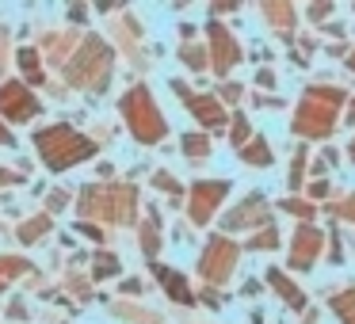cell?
<instances>
[{
  "mask_svg": "<svg viewBox=\"0 0 355 324\" xmlns=\"http://www.w3.org/2000/svg\"><path fill=\"white\" fill-rule=\"evenodd\" d=\"M336 313H340V321L355 324V290H347L344 298H336Z\"/></svg>",
  "mask_w": 355,
  "mask_h": 324,
  "instance_id": "8fae6325",
  "label": "cell"
},
{
  "mask_svg": "<svg viewBox=\"0 0 355 324\" xmlns=\"http://www.w3.org/2000/svg\"><path fill=\"white\" fill-rule=\"evenodd\" d=\"M210 35H214V69L230 73L233 65H237V46H233V39L222 31V27H210Z\"/></svg>",
  "mask_w": 355,
  "mask_h": 324,
  "instance_id": "5b68a950",
  "label": "cell"
},
{
  "mask_svg": "<svg viewBox=\"0 0 355 324\" xmlns=\"http://www.w3.org/2000/svg\"><path fill=\"white\" fill-rule=\"evenodd\" d=\"M225 191H230V183H199V187H195V191H191V217H195V222H207Z\"/></svg>",
  "mask_w": 355,
  "mask_h": 324,
  "instance_id": "3957f363",
  "label": "cell"
},
{
  "mask_svg": "<svg viewBox=\"0 0 355 324\" xmlns=\"http://www.w3.org/2000/svg\"><path fill=\"white\" fill-rule=\"evenodd\" d=\"M46 225H50V217H39V222L24 225V233H19V237H24V240H31V237H39V233L46 229Z\"/></svg>",
  "mask_w": 355,
  "mask_h": 324,
  "instance_id": "5bb4252c",
  "label": "cell"
},
{
  "mask_svg": "<svg viewBox=\"0 0 355 324\" xmlns=\"http://www.w3.org/2000/svg\"><path fill=\"white\" fill-rule=\"evenodd\" d=\"M8 141H12V134L4 130V126H0V145H8Z\"/></svg>",
  "mask_w": 355,
  "mask_h": 324,
  "instance_id": "2e32d148",
  "label": "cell"
},
{
  "mask_svg": "<svg viewBox=\"0 0 355 324\" xmlns=\"http://www.w3.org/2000/svg\"><path fill=\"white\" fill-rule=\"evenodd\" d=\"M187 156H207V138H184Z\"/></svg>",
  "mask_w": 355,
  "mask_h": 324,
  "instance_id": "4fadbf2b",
  "label": "cell"
},
{
  "mask_svg": "<svg viewBox=\"0 0 355 324\" xmlns=\"http://www.w3.org/2000/svg\"><path fill=\"white\" fill-rule=\"evenodd\" d=\"M241 161H245V164H260V168H268V164H271V153H268V145H263V141L256 138L252 145H245Z\"/></svg>",
  "mask_w": 355,
  "mask_h": 324,
  "instance_id": "30bf717a",
  "label": "cell"
},
{
  "mask_svg": "<svg viewBox=\"0 0 355 324\" xmlns=\"http://www.w3.org/2000/svg\"><path fill=\"white\" fill-rule=\"evenodd\" d=\"M268 275H271V286H275L279 294H286V301H291L294 309H302V305H306V298H302V294L294 290L291 282H286V278H283V271H268Z\"/></svg>",
  "mask_w": 355,
  "mask_h": 324,
  "instance_id": "9c48e42d",
  "label": "cell"
},
{
  "mask_svg": "<svg viewBox=\"0 0 355 324\" xmlns=\"http://www.w3.org/2000/svg\"><path fill=\"white\" fill-rule=\"evenodd\" d=\"M317 240H321V237H317L313 229H298V237H294V244H298V248H294V263H298V267H306V263H309V252L317 255Z\"/></svg>",
  "mask_w": 355,
  "mask_h": 324,
  "instance_id": "52a82bcc",
  "label": "cell"
},
{
  "mask_svg": "<svg viewBox=\"0 0 355 324\" xmlns=\"http://www.w3.org/2000/svg\"><path fill=\"white\" fill-rule=\"evenodd\" d=\"M252 248H275V233H260V237H252Z\"/></svg>",
  "mask_w": 355,
  "mask_h": 324,
  "instance_id": "9a60e30c",
  "label": "cell"
},
{
  "mask_svg": "<svg viewBox=\"0 0 355 324\" xmlns=\"http://www.w3.org/2000/svg\"><path fill=\"white\" fill-rule=\"evenodd\" d=\"M0 107L8 111L12 118H31L35 111H39V103H35L19 84H8V88H0Z\"/></svg>",
  "mask_w": 355,
  "mask_h": 324,
  "instance_id": "277c9868",
  "label": "cell"
},
{
  "mask_svg": "<svg viewBox=\"0 0 355 324\" xmlns=\"http://www.w3.org/2000/svg\"><path fill=\"white\" fill-rule=\"evenodd\" d=\"M115 271H119V260H115V255H100V260H96V275H100V278L115 275Z\"/></svg>",
  "mask_w": 355,
  "mask_h": 324,
  "instance_id": "7c38bea8",
  "label": "cell"
},
{
  "mask_svg": "<svg viewBox=\"0 0 355 324\" xmlns=\"http://www.w3.org/2000/svg\"><path fill=\"white\" fill-rule=\"evenodd\" d=\"M191 103V111L202 118L207 126H222L225 123V111H222V103H214V100H187Z\"/></svg>",
  "mask_w": 355,
  "mask_h": 324,
  "instance_id": "8992f818",
  "label": "cell"
},
{
  "mask_svg": "<svg viewBox=\"0 0 355 324\" xmlns=\"http://www.w3.org/2000/svg\"><path fill=\"white\" fill-rule=\"evenodd\" d=\"M123 111H126V118H130V130H134V138H138V141H157L164 134V118L157 115L153 100H149L141 88L123 100Z\"/></svg>",
  "mask_w": 355,
  "mask_h": 324,
  "instance_id": "7a4b0ae2",
  "label": "cell"
},
{
  "mask_svg": "<svg viewBox=\"0 0 355 324\" xmlns=\"http://www.w3.org/2000/svg\"><path fill=\"white\" fill-rule=\"evenodd\" d=\"M157 275H161V282L168 286V294H172V298H180V301H191V294H187L184 278H180L176 271H168V267H157Z\"/></svg>",
  "mask_w": 355,
  "mask_h": 324,
  "instance_id": "ba28073f",
  "label": "cell"
},
{
  "mask_svg": "<svg viewBox=\"0 0 355 324\" xmlns=\"http://www.w3.org/2000/svg\"><path fill=\"white\" fill-rule=\"evenodd\" d=\"M39 149H42V161L50 168H69V164L92 156V141H85L80 134H73L69 126H54V130H42L39 138Z\"/></svg>",
  "mask_w": 355,
  "mask_h": 324,
  "instance_id": "6da1fadb",
  "label": "cell"
}]
</instances>
